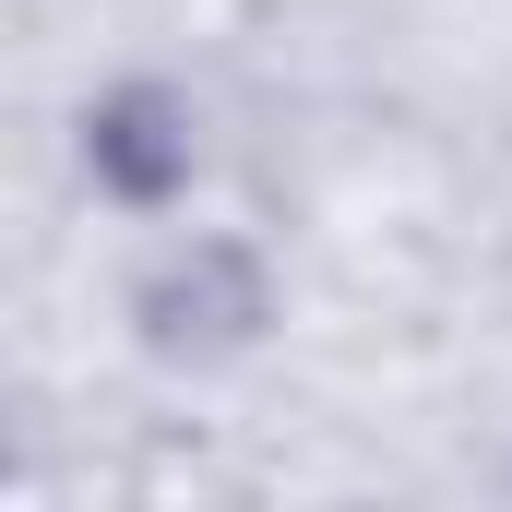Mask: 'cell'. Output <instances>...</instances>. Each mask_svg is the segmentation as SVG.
Wrapping results in <instances>:
<instances>
[{
  "label": "cell",
  "instance_id": "6da1fadb",
  "mask_svg": "<svg viewBox=\"0 0 512 512\" xmlns=\"http://www.w3.org/2000/svg\"><path fill=\"white\" fill-rule=\"evenodd\" d=\"M84 131H96V143H84V155H96V179L131 191V203H167V191L191 179V120H179V96H155V84L108 96Z\"/></svg>",
  "mask_w": 512,
  "mask_h": 512
}]
</instances>
